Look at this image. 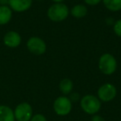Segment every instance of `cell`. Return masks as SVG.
<instances>
[{"label":"cell","instance_id":"obj_1","mask_svg":"<svg viewBox=\"0 0 121 121\" xmlns=\"http://www.w3.org/2000/svg\"><path fill=\"white\" fill-rule=\"evenodd\" d=\"M70 14L68 7L63 3H55L47 9V17L52 22H62Z\"/></svg>","mask_w":121,"mask_h":121},{"label":"cell","instance_id":"obj_2","mask_svg":"<svg viewBox=\"0 0 121 121\" xmlns=\"http://www.w3.org/2000/svg\"><path fill=\"white\" fill-rule=\"evenodd\" d=\"M99 69L103 74L110 76L117 69V60L115 57L109 53H104L99 59Z\"/></svg>","mask_w":121,"mask_h":121},{"label":"cell","instance_id":"obj_3","mask_svg":"<svg viewBox=\"0 0 121 121\" xmlns=\"http://www.w3.org/2000/svg\"><path fill=\"white\" fill-rule=\"evenodd\" d=\"M81 107L88 114H95L101 107V101L93 95H86L81 99Z\"/></svg>","mask_w":121,"mask_h":121},{"label":"cell","instance_id":"obj_4","mask_svg":"<svg viewBox=\"0 0 121 121\" xmlns=\"http://www.w3.org/2000/svg\"><path fill=\"white\" fill-rule=\"evenodd\" d=\"M53 109L56 114L60 116L67 115L72 109V104L70 99L66 96H59L55 99Z\"/></svg>","mask_w":121,"mask_h":121},{"label":"cell","instance_id":"obj_5","mask_svg":"<svg viewBox=\"0 0 121 121\" xmlns=\"http://www.w3.org/2000/svg\"><path fill=\"white\" fill-rule=\"evenodd\" d=\"M27 47L31 53L34 55H42L47 51V44L41 37H32L27 40Z\"/></svg>","mask_w":121,"mask_h":121},{"label":"cell","instance_id":"obj_6","mask_svg":"<svg viewBox=\"0 0 121 121\" xmlns=\"http://www.w3.org/2000/svg\"><path fill=\"white\" fill-rule=\"evenodd\" d=\"M98 98L100 101L103 102H109L115 98L117 95L116 87L113 84L106 83L104 84L98 90Z\"/></svg>","mask_w":121,"mask_h":121},{"label":"cell","instance_id":"obj_7","mask_svg":"<svg viewBox=\"0 0 121 121\" xmlns=\"http://www.w3.org/2000/svg\"><path fill=\"white\" fill-rule=\"evenodd\" d=\"M13 113L17 121H30L32 117V108L28 103L22 102L16 107Z\"/></svg>","mask_w":121,"mask_h":121},{"label":"cell","instance_id":"obj_8","mask_svg":"<svg viewBox=\"0 0 121 121\" xmlns=\"http://www.w3.org/2000/svg\"><path fill=\"white\" fill-rule=\"evenodd\" d=\"M22 37L18 32L15 31H9L4 35V43L5 46L10 48H16L21 44Z\"/></svg>","mask_w":121,"mask_h":121},{"label":"cell","instance_id":"obj_9","mask_svg":"<svg viewBox=\"0 0 121 121\" xmlns=\"http://www.w3.org/2000/svg\"><path fill=\"white\" fill-rule=\"evenodd\" d=\"M32 4V0H9V8L13 11L22 13L28 10Z\"/></svg>","mask_w":121,"mask_h":121},{"label":"cell","instance_id":"obj_10","mask_svg":"<svg viewBox=\"0 0 121 121\" xmlns=\"http://www.w3.org/2000/svg\"><path fill=\"white\" fill-rule=\"evenodd\" d=\"M13 10L9 6H0V25H5L10 22Z\"/></svg>","mask_w":121,"mask_h":121},{"label":"cell","instance_id":"obj_11","mask_svg":"<svg viewBox=\"0 0 121 121\" xmlns=\"http://www.w3.org/2000/svg\"><path fill=\"white\" fill-rule=\"evenodd\" d=\"M0 121H15L14 113L10 107L0 105Z\"/></svg>","mask_w":121,"mask_h":121},{"label":"cell","instance_id":"obj_12","mask_svg":"<svg viewBox=\"0 0 121 121\" xmlns=\"http://www.w3.org/2000/svg\"><path fill=\"white\" fill-rule=\"evenodd\" d=\"M88 13V9L84 4H76L73 6L70 11V13L76 18H82L86 17Z\"/></svg>","mask_w":121,"mask_h":121},{"label":"cell","instance_id":"obj_13","mask_svg":"<svg viewBox=\"0 0 121 121\" xmlns=\"http://www.w3.org/2000/svg\"><path fill=\"white\" fill-rule=\"evenodd\" d=\"M59 89H60V92L63 93L64 95L71 94L73 90L72 81L68 79V78H65V79L61 80L60 84H59Z\"/></svg>","mask_w":121,"mask_h":121},{"label":"cell","instance_id":"obj_14","mask_svg":"<svg viewBox=\"0 0 121 121\" xmlns=\"http://www.w3.org/2000/svg\"><path fill=\"white\" fill-rule=\"evenodd\" d=\"M104 6L111 12L121 10V0H102Z\"/></svg>","mask_w":121,"mask_h":121},{"label":"cell","instance_id":"obj_15","mask_svg":"<svg viewBox=\"0 0 121 121\" xmlns=\"http://www.w3.org/2000/svg\"><path fill=\"white\" fill-rule=\"evenodd\" d=\"M113 29H114V32L118 37H121V19L115 21L113 25Z\"/></svg>","mask_w":121,"mask_h":121},{"label":"cell","instance_id":"obj_16","mask_svg":"<svg viewBox=\"0 0 121 121\" xmlns=\"http://www.w3.org/2000/svg\"><path fill=\"white\" fill-rule=\"evenodd\" d=\"M30 121H47V120L45 116L42 115V114H37L32 116V119H30Z\"/></svg>","mask_w":121,"mask_h":121},{"label":"cell","instance_id":"obj_17","mask_svg":"<svg viewBox=\"0 0 121 121\" xmlns=\"http://www.w3.org/2000/svg\"><path fill=\"white\" fill-rule=\"evenodd\" d=\"M69 99L71 101H74V102H76V101H78L80 99V95L78 94L77 92L71 93V94H70Z\"/></svg>","mask_w":121,"mask_h":121},{"label":"cell","instance_id":"obj_18","mask_svg":"<svg viewBox=\"0 0 121 121\" xmlns=\"http://www.w3.org/2000/svg\"><path fill=\"white\" fill-rule=\"evenodd\" d=\"M87 5L89 6H95L97 4H99L102 0H84Z\"/></svg>","mask_w":121,"mask_h":121},{"label":"cell","instance_id":"obj_19","mask_svg":"<svg viewBox=\"0 0 121 121\" xmlns=\"http://www.w3.org/2000/svg\"><path fill=\"white\" fill-rule=\"evenodd\" d=\"M91 121H104V118L101 117L100 115H97V114H95V115H94L92 117Z\"/></svg>","mask_w":121,"mask_h":121},{"label":"cell","instance_id":"obj_20","mask_svg":"<svg viewBox=\"0 0 121 121\" xmlns=\"http://www.w3.org/2000/svg\"><path fill=\"white\" fill-rule=\"evenodd\" d=\"M106 23L109 24V25H114V21L113 19V17H107L106 18Z\"/></svg>","mask_w":121,"mask_h":121},{"label":"cell","instance_id":"obj_21","mask_svg":"<svg viewBox=\"0 0 121 121\" xmlns=\"http://www.w3.org/2000/svg\"><path fill=\"white\" fill-rule=\"evenodd\" d=\"M9 3V0H0V6H7Z\"/></svg>","mask_w":121,"mask_h":121},{"label":"cell","instance_id":"obj_22","mask_svg":"<svg viewBox=\"0 0 121 121\" xmlns=\"http://www.w3.org/2000/svg\"><path fill=\"white\" fill-rule=\"evenodd\" d=\"M54 3H63L64 0H52Z\"/></svg>","mask_w":121,"mask_h":121},{"label":"cell","instance_id":"obj_23","mask_svg":"<svg viewBox=\"0 0 121 121\" xmlns=\"http://www.w3.org/2000/svg\"><path fill=\"white\" fill-rule=\"evenodd\" d=\"M37 1H42V0H37Z\"/></svg>","mask_w":121,"mask_h":121}]
</instances>
